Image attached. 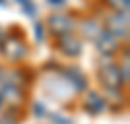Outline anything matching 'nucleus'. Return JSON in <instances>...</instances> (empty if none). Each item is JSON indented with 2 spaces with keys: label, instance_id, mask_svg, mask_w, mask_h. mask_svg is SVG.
Listing matches in <instances>:
<instances>
[{
  "label": "nucleus",
  "instance_id": "2eb2a0df",
  "mask_svg": "<svg viewBox=\"0 0 130 124\" xmlns=\"http://www.w3.org/2000/svg\"><path fill=\"white\" fill-rule=\"evenodd\" d=\"M45 25H43V23H41V22H37V23H35V41H37V43H43V41H45Z\"/></svg>",
  "mask_w": 130,
  "mask_h": 124
},
{
  "label": "nucleus",
  "instance_id": "39448f33",
  "mask_svg": "<svg viewBox=\"0 0 130 124\" xmlns=\"http://www.w3.org/2000/svg\"><path fill=\"white\" fill-rule=\"evenodd\" d=\"M97 80L103 87H124L122 78H120V72H119V66L115 64V62H111V60H105L103 64L99 66Z\"/></svg>",
  "mask_w": 130,
  "mask_h": 124
},
{
  "label": "nucleus",
  "instance_id": "aec40b11",
  "mask_svg": "<svg viewBox=\"0 0 130 124\" xmlns=\"http://www.w3.org/2000/svg\"><path fill=\"white\" fill-rule=\"evenodd\" d=\"M0 6H6V0H0Z\"/></svg>",
  "mask_w": 130,
  "mask_h": 124
},
{
  "label": "nucleus",
  "instance_id": "9d476101",
  "mask_svg": "<svg viewBox=\"0 0 130 124\" xmlns=\"http://www.w3.org/2000/svg\"><path fill=\"white\" fill-rule=\"evenodd\" d=\"M78 29H80V33L87 39V41H95V39L99 37V33L103 31V23L99 22L95 16H87V17H84L80 22Z\"/></svg>",
  "mask_w": 130,
  "mask_h": 124
},
{
  "label": "nucleus",
  "instance_id": "7ed1b4c3",
  "mask_svg": "<svg viewBox=\"0 0 130 124\" xmlns=\"http://www.w3.org/2000/svg\"><path fill=\"white\" fill-rule=\"evenodd\" d=\"M105 31H109L113 37L120 39H128V12H115L111 16H107L103 25Z\"/></svg>",
  "mask_w": 130,
  "mask_h": 124
},
{
  "label": "nucleus",
  "instance_id": "f3484780",
  "mask_svg": "<svg viewBox=\"0 0 130 124\" xmlns=\"http://www.w3.org/2000/svg\"><path fill=\"white\" fill-rule=\"evenodd\" d=\"M47 4L54 6V8H62V6H66V0H47Z\"/></svg>",
  "mask_w": 130,
  "mask_h": 124
},
{
  "label": "nucleus",
  "instance_id": "ddd939ff",
  "mask_svg": "<svg viewBox=\"0 0 130 124\" xmlns=\"http://www.w3.org/2000/svg\"><path fill=\"white\" fill-rule=\"evenodd\" d=\"M105 2H109V6H111L115 12H128L130 0H105Z\"/></svg>",
  "mask_w": 130,
  "mask_h": 124
},
{
  "label": "nucleus",
  "instance_id": "6ab92c4d",
  "mask_svg": "<svg viewBox=\"0 0 130 124\" xmlns=\"http://www.w3.org/2000/svg\"><path fill=\"white\" fill-rule=\"evenodd\" d=\"M2 105H4V99H2V93H0V111H2Z\"/></svg>",
  "mask_w": 130,
  "mask_h": 124
},
{
  "label": "nucleus",
  "instance_id": "0eeeda50",
  "mask_svg": "<svg viewBox=\"0 0 130 124\" xmlns=\"http://www.w3.org/2000/svg\"><path fill=\"white\" fill-rule=\"evenodd\" d=\"M93 43H95V49H97V52H99V54H103L107 60H111L115 54L120 50V41H119L117 37H113L109 31H105V29L99 33V37L95 39Z\"/></svg>",
  "mask_w": 130,
  "mask_h": 124
},
{
  "label": "nucleus",
  "instance_id": "6e6552de",
  "mask_svg": "<svg viewBox=\"0 0 130 124\" xmlns=\"http://www.w3.org/2000/svg\"><path fill=\"white\" fill-rule=\"evenodd\" d=\"M60 72H62V78L72 87L74 93H82L87 89V78L78 66H66V68H60Z\"/></svg>",
  "mask_w": 130,
  "mask_h": 124
},
{
  "label": "nucleus",
  "instance_id": "f03ea898",
  "mask_svg": "<svg viewBox=\"0 0 130 124\" xmlns=\"http://www.w3.org/2000/svg\"><path fill=\"white\" fill-rule=\"evenodd\" d=\"M47 29H49L51 35L54 37H60V35H68V33H74L78 27V22L72 14H66V12H54L47 17V22L43 23Z\"/></svg>",
  "mask_w": 130,
  "mask_h": 124
},
{
  "label": "nucleus",
  "instance_id": "f257e3e1",
  "mask_svg": "<svg viewBox=\"0 0 130 124\" xmlns=\"http://www.w3.org/2000/svg\"><path fill=\"white\" fill-rule=\"evenodd\" d=\"M29 52V47L25 43V37L22 33H6L4 41L0 43V54L10 62H20Z\"/></svg>",
  "mask_w": 130,
  "mask_h": 124
},
{
  "label": "nucleus",
  "instance_id": "a211bd4d",
  "mask_svg": "<svg viewBox=\"0 0 130 124\" xmlns=\"http://www.w3.org/2000/svg\"><path fill=\"white\" fill-rule=\"evenodd\" d=\"M4 35H6V31H4V27L0 25V43H2V41H4Z\"/></svg>",
  "mask_w": 130,
  "mask_h": 124
},
{
  "label": "nucleus",
  "instance_id": "dca6fc26",
  "mask_svg": "<svg viewBox=\"0 0 130 124\" xmlns=\"http://www.w3.org/2000/svg\"><path fill=\"white\" fill-rule=\"evenodd\" d=\"M51 120H53L54 124H72L70 118H66V116H62V114H58V113H53V114H51Z\"/></svg>",
  "mask_w": 130,
  "mask_h": 124
},
{
  "label": "nucleus",
  "instance_id": "423d86ee",
  "mask_svg": "<svg viewBox=\"0 0 130 124\" xmlns=\"http://www.w3.org/2000/svg\"><path fill=\"white\" fill-rule=\"evenodd\" d=\"M82 107L87 114L91 116H99L107 111V103L103 99V93H99L97 89H86V95H84V101H82Z\"/></svg>",
  "mask_w": 130,
  "mask_h": 124
},
{
  "label": "nucleus",
  "instance_id": "4468645a",
  "mask_svg": "<svg viewBox=\"0 0 130 124\" xmlns=\"http://www.w3.org/2000/svg\"><path fill=\"white\" fill-rule=\"evenodd\" d=\"M0 124H20V120L14 116L12 111H8V113H2V114H0Z\"/></svg>",
  "mask_w": 130,
  "mask_h": 124
},
{
  "label": "nucleus",
  "instance_id": "f8f14e48",
  "mask_svg": "<svg viewBox=\"0 0 130 124\" xmlns=\"http://www.w3.org/2000/svg\"><path fill=\"white\" fill-rule=\"evenodd\" d=\"M14 2L23 10V14H27L29 17H35V14H37V6L33 4V0H14Z\"/></svg>",
  "mask_w": 130,
  "mask_h": 124
},
{
  "label": "nucleus",
  "instance_id": "20e7f679",
  "mask_svg": "<svg viewBox=\"0 0 130 124\" xmlns=\"http://www.w3.org/2000/svg\"><path fill=\"white\" fill-rule=\"evenodd\" d=\"M56 50L66 58H78L84 50V43L76 33H68V35H60L56 37Z\"/></svg>",
  "mask_w": 130,
  "mask_h": 124
},
{
  "label": "nucleus",
  "instance_id": "1a4fd4ad",
  "mask_svg": "<svg viewBox=\"0 0 130 124\" xmlns=\"http://www.w3.org/2000/svg\"><path fill=\"white\" fill-rule=\"evenodd\" d=\"M103 99L107 103V109L120 111L126 105V93L122 87H103Z\"/></svg>",
  "mask_w": 130,
  "mask_h": 124
},
{
  "label": "nucleus",
  "instance_id": "9b49d317",
  "mask_svg": "<svg viewBox=\"0 0 130 124\" xmlns=\"http://www.w3.org/2000/svg\"><path fill=\"white\" fill-rule=\"evenodd\" d=\"M0 93H2L4 103H10V105H14L16 109L25 101V91H23V87L14 85V83H4L2 89H0Z\"/></svg>",
  "mask_w": 130,
  "mask_h": 124
}]
</instances>
